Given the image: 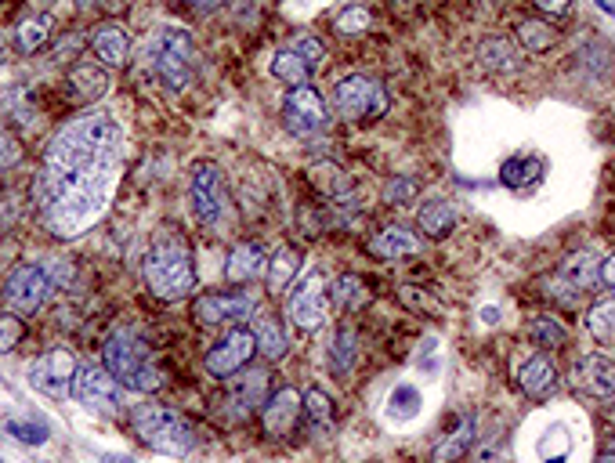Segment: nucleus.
Returning <instances> with one entry per match:
<instances>
[{"instance_id": "a878e982", "label": "nucleus", "mask_w": 615, "mask_h": 463, "mask_svg": "<svg viewBox=\"0 0 615 463\" xmlns=\"http://www.w3.org/2000/svg\"><path fill=\"white\" fill-rule=\"evenodd\" d=\"M478 62H482V69H489V73H514V69L521 66V51L514 48L507 37H489L478 48Z\"/></svg>"}, {"instance_id": "393cba45", "label": "nucleus", "mask_w": 615, "mask_h": 463, "mask_svg": "<svg viewBox=\"0 0 615 463\" xmlns=\"http://www.w3.org/2000/svg\"><path fill=\"white\" fill-rule=\"evenodd\" d=\"M474 442V416H464L460 424L435 445V453H431V463H460L467 456Z\"/></svg>"}, {"instance_id": "09e8293b", "label": "nucleus", "mask_w": 615, "mask_h": 463, "mask_svg": "<svg viewBox=\"0 0 615 463\" xmlns=\"http://www.w3.org/2000/svg\"><path fill=\"white\" fill-rule=\"evenodd\" d=\"M601 283L615 290V254L608 257V261H601Z\"/></svg>"}, {"instance_id": "f8f14e48", "label": "nucleus", "mask_w": 615, "mask_h": 463, "mask_svg": "<svg viewBox=\"0 0 615 463\" xmlns=\"http://www.w3.org/2000/svg\"><path fill=\"white\" fill-rule=\"evenodd\" d=\"M257 308L254 293H199L192 301V319L199 326H236Z\"/></svg>"}, {"instance_id": "aec40b11", "label": "nucleus", "mask_w": 615, "mask_h": 463, "mask_svg": "<svg viewBox=\"0 0 615 463\" xmlns=\"http://www.w3.org/2000/svg\"><path fill=\"white\" fill-rule=\"evenodd\" d=\"M265 272H268V257L257 243H239L236 250L228 254V265H225L228 283L246 286V283H254V279H261Z\"/></svg>"}, {"instance_id": "49530a36", "label": "nucleus", "mask_w": 615, "mask_h": 463, "mask_svg": "<svg viewBox=\"0 0 615 463\" xmlns=\"http://www.w3.org/2000/svg\"><path fill=\"white\" fill-rule=\"evenodd\" d=\"M22 160V145L11 138L8 131H0V171H8V167H15V163Z\"/></svg>"}, {"instance_id": "3c124183", "label": "nucleus", "mask_w": 615, "mask_h": 463, "mask_svg": "<svg viewBox=\"0 0 615 463\" xmlns=\"http://www.w3.org/2000/svg\"><path fill=\"white\" fill-rule=\"evenodd\" d=\"M597 4H601V8H605L608 15H615V4H612V0H597Z\"/></svg>"}, {"instance_id": "2eb2a0df", "label": "nucleus", "mask_w": 615, "mask_h": 463, "mask_svg": "<svg viewBox=\"0 0 615 463\" xmlns=\"http://www.w3.org/2000/svg\"><path fill=\"white\" fill-rule=\"evenodd\" d=\"M73 373H76V359L66 348H55L29 366V384L51 398H62L69 391V384H73Z\"/></svg>"}, {"instance_id": "cd10ccee", "label": "nucleus", "mask_w": 615, "mask_h": 463, "mask_svg": "<svg viewBox=\"0 0 615 463\" xmlns=\"http://www.w3.org/2000/svg\"><path fill=\"white\" fill-rule=\"evenodd\" d=\"M69 84H73V98L80 105L98 102L109 91V73H105V66H76Z\"/></svg>"}, {"instance_id": "603ef678", "label": "nucleus", "mask_w": 615, "mask_h": 463, "mask_svg": "<svg viewBox=\"0 0 615 463\" xmlns=\"http://www.w3.org/2000/svg\"><path fill=\"white\" fill-rule=\"evenodd\" d=\"M80 8H95V4H102V0H76Z\"/></svg>"}, {"instance_id": "b1692460", "label": "nucleus", "mask_w": 615, "mask_h": 463, "mask_svg": "<svg viewBox=\"0 0 615 463\" xmlns=\"http://www.w3.org/2000/svg\"><path fill=\"white\" fill-rule=\"evenodd\" d=\"M540 178H543V160L536 156V152L511 156V160L500 167V181L507 185V189H532Z\"/></svg>"}, {"instance_id": "8fccbe9b", "label": "nucleus", "mask_w": 615, "mask_h": 463, "mask_svg": "<svg viewBox=\"0 0 615 463\" xmlns=\"http://www.w3.org/2000/svg\"><path fill=\"white\" fill-rule=\"evenodd\" d=\"M29 4H33V8H51L55 0H29Z\"/></svg>"}, {"instance_id": "a19ab883", "label": "nucleus", "mask_w": 615, "mask_h": 463, "mask_svg": "<svg viewBox=\"0 0 615 463\" xmlns=\"http://www.w3.org/2000/svg\"><path fill=\"white\" fill-rule=\"evenodd\" d=\"M420 192L417 178H406V174H395V178L384 185V203H391V207H402V203H413Z\"/></svg>"}, {"instance_id": "5fc2aeb1", "label": "nucleus", "mask_w": 615, "mask_h": 463, "mask_svg": "<svg viewBox=\"0 0 615 463\" xmlns=\"http://www.w3.org/2000/svg\"><path fill=\"white\" fill-rule=\"evenodd\" d=\"M597 463H615V453H605V456H601V460H597Z\"/></svg>"}, {"instance_id": "ddd939ff", "label": "nucleus", "mask_w": 615, "mask_h": 463, "mask_svg": "<svg viewBox=\"0 0 615 463\" xmlns=\"http://www.w3.org/2000/svg\"><path fill=\"white\" fill-rule=\"evenodd\" d=\"M283 123L286 131L301 134V138L322 131L326 127V102H322L319 91L315 87H294L283 102Z\"/></svg>"}, {"instance_id": "423d86ee", "label": "nucleus", "mask_w": 615, "mask_h": 463, "mask_svg": "<svg viewBox=\"0 0 615 463\" xmlns=\"http://www.w3.org/2000/svg\"><path fill=\"white\" fill-rule=\"evenodd\" d=\"M189 196H192V214L199 218V225L214 228V232L228 225V218H232V203H228L225 174H221L218 163H210V160L192 163Z\"/></svg>"}, {"instance_id": "9d476101", "label": "nucleus", "mask_w": 615, "mask_h": 463, "mask_svg": "<svg viewBox=\"0 0 615 463\" xmlns=\"http://www.w3.org/2000/svg\"><path fill=\"white\" fill-rule=\"evenodd\" d=\"M286 315L304 333H315L326 326V319H330V293H326V279L319 272H308V279L290 293Z\"/></svg>"}, {"instance_id": "a211bd4d", "label": "nucleus", "mask_w": 615, "mask_h": 463, "mask_svg": "<svg viewBox=\"0 0 615 463\" xmlns=\"http://www.w3.org/2000/svg\"><path fill=\"white\" fill-rule=\"evenodd\" d=\"M366 250L377 257V261H406V257H417L420 250H424V239L402 225H388L369 239Z\"/></svg>"}, {"instance_id": "58836bf2", "label": "nucleus", "mask_w": 615, "mask_h": 463, "mask_svg": "<svg viewBox=\"0 0 615 463\" xmlns=\"http://www.w3.org/2000/svg\"><path fill=\"white\" fill-rule=\"evenodd\" d=\"M518 40L525 51H547L554 48V40H558V33H554V26H547V22L540 19H529L518 26Z\"/></svg>"}, {"instance_id": "72a5a7b5", "label": "nucleus", "mask_w": 615, "mask_h": 463, "mask_svg": "<svg viewBox=\"0 0 615 463\" xmlns=\"http://www.w3.org/2000/svg\"><path fill=\"white\" fill-rule=\"evenodd\" d=\"M587 330L597 344L605 348H615V297L608 301H597L594 308L587 312Z\"/></svg>"}, {"instance_id": "864d4df0", "label": "nucleus", "mask_w": 615, "mask_h": 463, "mask_svg": "<svg viewBox=\"0 0 615 463\" xmlns=\"http://www.w3.org/2000/svg\"><path fill=\"white\" fill-rule=\"evenodd\" d=\"M8 58V44H4V37H0V62Z\"/></svg>"}, {"instance_id": "20e7f679", "label": "nucleus", "mask_w": 615, "mask_h": 463, "mask_svg": "<svg viewBox=\"0 0 615 463\" xmlns=\"http://www.w3.org/2000/svg\"><path fill=\"white\" fill-rule=\"evenodd\" d=\"M131 427L134 435L142 438V445H149L152 453L163 456H189L196 449V427L171 406H156V402H145L131 413Z\"/></svg>"}, {"instance_id": "1a4fd4ad", "label": "nucleus", "mask_w": 615, "mask_h": 463, "mask_svg": "<svg viewBox=\"0 0 615 463\" xmlns=\"http://www.w3.org/2000/svg\"><path fill=\"white\" fill-rule=\"evenodd\" d=\"M69 395L95 413H116L120 409V380L105 366H76Z\"/></svg>"}, {"instance_id": "c85d7f7f", "label": "nucleus", "mask_w": 615, "mask_h": 463, "mask_svg": "<svg viewBox=\"0 0 615 463\" xmlns=\"http://www.w3.org/2000/svg\"><path fill=\"white\" fill-rule=\"evenodd\" d=\"M417 228L424 232L427 239H445L456 228L453 207H449V203H442V199H431V203H424V207L417 210Z\"/></svg>"}, {"instance_id": "5701e85b", "label": "nucleus", "mask_w": 615, "mask_h": 463, "mask_svg": "<svg viewBox=\"0 0 615 463\" xmlns=\"http://www.w3.org/2000/svg\"><path fill=\"white\" fill-rule=\"evenodd\" d=\"M558 275L565 279L568 286H576L579 293L590 290V286L601 279V257L594 254V250H579V254H568L565 261H561Z\"/></svg>"}, {"instance_id": "2f4dec72", "label": "nucleus", "mask_w": 615, "mask_h": 463, "mask_svg": "<svg viewBox=\"0 0 615 463\" xmlns=\"http://www.w3.org/2000/svg\"><path fill=\"white\" fill-rule=\"evenodd\" d=\"M297 272H301V250H294V246H279V250L268 257V290L283 293Z\"/></svg>"}, {"instance_id": "79ce46f5", "label": "nucleus", "mask_w": 615, "mask_h": 463, "mask_svg": "<svg viewBox=\"0 0 615 463\" xmlns=\"http://www.w3.org/2000/svg\"><path fill=\"white\" fill-rule=\"evenodd\" d=\"M22 337H26V326H22V315H11V312L0 315V355H8V351L19 348Z\"/></svg>"}, {"instance_id": "bb28decb", "label": "nucleus", "mask_w": 615, "mask_h": 463, "mask_svg": "<svg viewBox=\"0 0 615 463\" xmlns=\"http://www.w3.org/2000/svg\"><path fill=\"white\" fill-rule=\"evenodd\" d=\"M304 420H308V427H312L315 435H333V427H337V413H333L330 395H326L322 388L304 391Z\"/></svg>"}, {"instance_id": "4be33fe9", "label": "nucleus", "mask_w": 615, "mask_h": 463, "mask_svg": "<svg viewBox=\"0 0 615 463\" xmlns=\"http://www.w3.org/2000/svg\"><path fill=\"white\" fill-rule=\"evenodd\" d=\"M308 181H312L322 196H330L333 203H341V199H348L351 192H355V181H351V174L344 171L341 163H330V160L315 163L312 171H308Z\"/></svg>"}, {"instance_id": "ea45409f", "label": "nucleus", "mask_w": 615, "mask_h": 463, "mask_svg": "<svg viewBox=\"0 0 615 463\" xmlns=\"http://www.w3.org/2000/svg\"><path fill=\"white\" fill-rule=\"evenodd\" d=\"M333 26H337V33H344V37H359V33H366V29L373 26V15H369L366 4H348L344 11H337Z\"/></svg>"}, {"instance_id": "f257e3e1", "label": "nucleus", "mask_w": 615, "mask_h": 463, "mask_svg": "<svg viewBox=\"0 0 615 463\" xmlns=\"http://www.w3.org/2000/svg\"><path fill=\"white\" fill-rule=\"evenodd\" d=\"M123 167V131L109 113H84L51 138L37 174V210L62 239L84 236L109 210Z\"/></svg>"}, {"instance_id": "4c0bfd02", "label": "nucleus", "mask_w": 615, "mask_h": 463, "mask_svg": "<svg viewBox=\"0 0 615 463\" xmlns=\"http://www.w3.org/2000/svg\"><path fill=\"white\" fill-rule=\"evenodd\" d=\"M359 355V333L351 330V326H341L337 337H333V351H330V366L333 373H348L351 362Z\"/></svg>"}, {"instance_id": "c9c22d12", "label": "nucleus", "mask_w": 615, "mask_h": 463, "mask_svg": "<svg viewBox=\"0 0 615 463\" xmlns=\"http://www.w3.org/2000/svg\"><path fill=\"white\" fill-rule=\"evenodd\" d=\"M525 333H529V341L540 344V348H561V344L568 341V330L558 319H550V315H536V319H529Z\"/></svg>"}, {"instance_id": "7ed1b4c3", "label": "nucleus", "mask_w": 615, "mask_h": 463, "mask_svg": "<svg viewBox=\"0 0 615 463\" xmlns=\"http://www.w3.org/2000/svg\"><path fill=\"white\" fill-rule=\"evenodd\" d=\"M102 366L120 380L123 388L142 391V395H152V391L163 388V369L160 362L152 359V348H145L138 337L131 333H113L102 348Z\"/></svg>"}, {"instance_id": "7c9ffc66", "label": "nucleus", "mask_w": 615, "mask_h": 463, "mask_svg": "<svg viewBox=\"0 0 615 463\" xmlns=\"http://www.w3.org/2000/svg\"><path fill=\"white\" fill-rule=\"evenodd\" d=\"M366 301L369 290L359 275H337L330 283V308H337V312H359Z\"/></svg>"}, {"instance_id": "6e6552de", "label": "nucleus", "mask_w": 615, "mask_h": 463, "mask_svg": "<svg viewBox=\"0 0 615 463\" xmlns=\"http://www.w3.org/2000/svg\"><path fill=\"white\" fill-rule=\"evenodd\" d=\"M51 293V275L48 268L40 265H19L11 268L8 279H4V290H0V301L11 315H33L40 304L48 301Z\"/></svg>"}, {"instance_id": "de8ad7c7", "label": "nucleus", "mask_w": 615, "mask_h": 463, "mask_svg": "<svg viewBox=\"0 0 615 463\" xmlns=\"http://www.w3.org/2000/svg\"><path fill=\"white\" fill-rule=\"evenodd\" d=\"M532 8L550 15V19H565L568 11H572V0H529Z\"/></svg>"}, {"instance_id": "c03bdc74", "label": "nucleus", "mask_w": 615, "mask_h": 463, "mask_svg": "<svg viewBox=\"0 0 615 463\" xmlns=\"http://www.w3.org/2000/svg\"><path fill=\"white\" fill-rule=\"evenodd\" d=\"M8 435H11V438H19V442H26V445H44V442H48V427L11 420V424H8Z\"/></svg>"}, {"instance_id": "37998d69", "label": "nucleus", "mask_w": 615, "mask_h": 463, "mask_svg": "<svg viewBox=\"0 0 615 463\" xmlns=\"http://www.w3.org/2000/svg\"><path fill=\"white\" fill-rule=\"evenodd\" d=\"M398 297H402V304H406V308H413V312H420V315H438V312H442V304H438L431 293L420 290V286H402V290H398Z\"/></svg>"}, {"instance_id": "0eeeda50", "label": "nucleus", "mask_w": 615, "mask_h": 463, "mask_svg": "<svg viewBox=\"0 0 615 463\" xmlns=\"http://www.w3.org/2000/svg\"><path fill=\"white\" fill-rule=\"evenodd\" d=\"M330 98H333L337 116H344V120H377V116L388 113V105H391L388 87L380 84L377 76H366V73L337 80Z\"/></svg>"}, {"instance_id": "6ab92c4d", "label": "nucleus", "mask_w": 615, "mask_h": 463, "mask_svg": "<svg viewBox=\"0 0 615 463\" xmlns=\"http://www.w3.org/2000/svg\"><path fill=\"white\" fill-rule=\"evenodd\" d=\"M91 51H95V58L102 66L120 69L123 62H127L131 40H127L120 22H102V26H95V33H91Z\"/></svg>"}, {"instance_id": "a18cd8bd", "label": "nucleus", "mask_w": 615, "mask_h": 463, "mask_svg": "<svg viewBox=\"0 0 615 463\" xmlns=\"http://www.w3.org/2000/svg\"><path fill=\"white\" fill-rule=\"evenodd\" d=\"M294 51H297V55H301L312 69H319V62L326 58V48H322V40H319V37H297Z\"/></svg>"}, {"instance_id": "412c9836", "label": "nucleus", "mask_w": 615, "mask_h": 463, "mask_svg": "<svg viewBox=\"0 0 615 463\" xmlns=\"http://www.w3.org/2000/svg\"><path fill=\"white\" fill-rule=\"evenodd\" d=\"M518 388L525 391L532 402L550 398L558 391V369H554V362L543 359V355H532V359L518 369Z\"/></svg>"}, {"instance_id": "4468645a", "label": "nucleus", "mask_w": 615, "mask_h": 463, "mask_svg": "<svg viewBox=\"0 0 615 463\" xmlns=\"http://www.w3.org/2000/svg\"><path fill=\"white\" fill-rule=\"evenodd\" d=\"M304 416V395L294 388H279L265 398V406H261V427H265V435L272 438H286L294 435L297 424H301Z\"/></svg>"}, {"instance_id": "f3484780", "label": "nucleus", "mask_w": 615, "mask_h": 463, "mask_svg": "<svg viewBox=\"0 0 615 463\" xmlns=\"http://www.w3.org/2000/svg\"><path fill=\"white\" fill-rule=\"evenodd\" d=\"M572 384H576V391H583L587 398L605 402V398L615 395V362L605 359V355H587V359H579V366L572 369Z\"/></svg>"}, {"instance_id": "c756f323", "label": "nucleus", "mask_w": 615, "mask_h": 463, "mask_svg": "<svg viewBox=\"0 0 615 463\" xmlns=\"http://www.w3.org/2000/svg\"><path fill=\"white\" fill-rule=\"evenodd\" d=\"M272 73H275V80H279V84H286L290 91H294V87H308V80H312L315 69L308 66V62H304V58L297 55L294 48H286V51H275Z\"/></svg>"}, {"instance_id": "473e14b6", "label": "nucleus", "mask_w": 615, "mask_h": 463, "mask_svg": "<svg viewBox=\"0 0 615 463\" xmlns=\"http://www.w3.org/2000/svg\"><path fill=\"white\" fill-rule=\"evenodd\" d=\"M257 351L265 355V359H283L286 348H290V341H286V330H283V322L275 319V315H261V322H257Z\"/></svg>"}, {"instance_id": "dca6fc26", "label": "nucleus", "mask_w": 615, "mask_h": 463, "mask_svg": "<svg viewBox=\"0 0 615 463\" xmlns=\"http://www.w3.org/2000/svg\"><path fill=\"white\" fill-rule=\"evenodd\" d=\"M268 398V373L265 369H239L236 377H228V413L243 420L257 406H265Z\"/></svg>"}, {"instance_id": "f03ea898", "label": "nucleus", "mask_w": 615, "mask_h": 463, "mask_svg": "<svg viewBox=\"0 0 615 463\" xmlns=\"http://www.w3.org/2000/svg\"><path fill=\"white\" fill-rule=\"evenodd\" d=\"M145 283L160 301H181L196 290V261H192V246L181 236H163L145 257Z\"/></svg>"}, {"instance_id": "f704fd0d", "label": "nucleus", "mask_w": 615, "mask_h": 463, "mask_svg": "<svg viewBox=\"0 0 615 463\" xmlns=\"http://www.w3.org/2000/svg\"><path fill=\"white\" fill-rule=\"evenodd\" d=\"M0 116H8L11 123H22V127L33 123L37 105H33L26 87H8V91H0Z\"/></svg>"}, {"instance_id": "9b49d317", "label": "nucleus", "mask_w": 615, "mask_h": 463, "mask_svg": "<svg viewBox=\"0 0 615 463\" xmlns=\"http://www.w3.org/2000/svg\"><path fill=\"white\" fill-rule=\"evenodd\" d=\"M254 355H257V337L254 333L243 330V326H232V330H228L225 337H221V341L207 351L203 366H207L210 377L228 380V377H236L239 369L250 366Z\"/></svg>"}, {"instance_id": "e433bc0d", "label": "nucleus", "mask_w": 615, "mask_h": 463, "mask_svg": "<svg viewBox=\"0 0 615 463\" xmlns=\"http://www.w3.org/2000/svg\"><path fill=\"white\" fill-rule=\"evenodd\" d=\"M15 40H19V51H26V55L40 51L51 40V19H48V15H33V19L19 22V33H15Z\"/></svg>"}, {"instance_id": "39448f33", "label": "nucleus", "mask_w": 615, "mask_h": 463, "mask_svg": "<svg viewBox=\"0 0 615 463\" xmlns=\"http://www.w3.org/2000/svg\"><path fill=\"white\" fill-rule=\"evenodd\" d=\"M145 66L149 73L160 80L163 87L171 91H185L192 84V73H196V44L185 29L163 26L156 29L145 44Z\"/></svg>"}]
</instances>
